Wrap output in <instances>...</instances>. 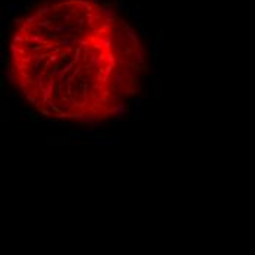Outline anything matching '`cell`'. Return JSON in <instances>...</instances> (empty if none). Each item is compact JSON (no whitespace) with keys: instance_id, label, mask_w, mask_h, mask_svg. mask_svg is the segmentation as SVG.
Listing matches in <instances>:
<instances>
[{"instance_id":"obj_7","label":"cell","mask_w":255,"mask_h":255,"mask_svg":"<svg viewBox=\"0 0 255 255\" xmlns=\"http://www.w3.org/2000/svg\"><path fill=\"white\" fill-rule=\"evenodd\" d=\"M24 113H25V114L28 116V118H30V119H32L34 122H41L40 119H37V118H35V113H34V111H31V110H25Z\"/></svg>"},{"instance_id":"obj_4","label":"cell","mask_w":255,"mask_h":255,"mask_svg":"<svg viewBox=\"0 0 255 255\" xmlns=\"http://www.w3.org/2000/svg\"><path fill=\"white\" fill-rule=\"evenodd\" d=\"M21 9H24V5H19V3H10L8 6V13L9 15H13L15 12L21 10Z\"/></svg>"},{"instance_id":"obj_16","label":"cell","mask_w":255,"mask_h":255,"mask_svg":"<svg viewBox=\"0 0 255 255\" xmlns=\"http://www.w3.org/2000/svg\"><path fill=\"white\" fill-rule=\"evenodd\" d=\"M34 2V0H24V6H28V5H31Z\"/></svg>"},{"instance_id":"obj_9","label":"cell","mask_w":255,"mask_h":255,"mask_svg":"<svg viewBox=\"0 0 255 255\" xmlns=\"http://www.w3.org/2000/svg\"><path fill=\"white\" fill-rule=\"evenodd\" d=\"M54 126H57V128H60V129H69V128H71V125H69V123H65V122H57Z\"/></svg>"},{"instance_id":"obj_2","label":"cell","mask_w":255,"mask_h":255,"mask_svg":"<svg viewBox=\"0 0 255 255\" xmlns=\"http://www.w3.org/2000/svg\"><path fill=\"white\" fill-rule=\"evenodd\" d=\"M96 147H116L118 145V136H106V135H96L94 138Z\"/></svg>"},{"instance_id":"obj_11","label":"cell","mask_w":255,"mask_h":255,"mask_svg":"<svg viewBox=\"0 0 255 255\" xmlns=\"http://www.w3.org/2000/svg\"><path fill=\"white\" fill-rule=\"evenodd\" d=\"M89 126H92V128H101V126H104V123L103 122H100V120H94Z\"/></svg>"},{"instance_id":"obj_10","label":"cell","mask_w":255,"mask_h":255,"mask_svg":"<svg viewBox=\"0 0 255 255\" xmlns=\"http://www.w3.org/2000/svg\"><path fill=\"white\" fill-rule=\"evenodd\" d=\"M157 52H163L164 50V41H163V38H161L158 43H157V49H155Z\"/></svg>"},{"instance_id":"obj_1","label":"cell","mask_w":255,"mask_h":255,"mask_svg":"<svg viewBox=\"0 0 255 255\" xmlns=\"http://www.w3.org/2000/svg\"><path fill=\"white\" fill-rule=\"evenodd\" d=\"M69 136L71 138H76V140H94L96 138V128H75L71 131V133H69Z\"/></svg>"},{"instance_id":"obj_5","label":"cell","mask_w":255,"mask_h":255,"mask_svg":"<svg viewBox=\"0 0 255 255\" xmlns=\"http://www.w3.org/2000/svg\"><path fill=\"white\" fill-rule=\"evenodd\" d=\"M114 6L118 9V12H123V9H128V5L125 3V0H116Z\"/></svg>"},{"instance_id":"obj_13","label":"cell","mask_w":255,"mask_h":255,"mask_svg":"<svg viewBox=\"0 0 255 255\" xmlns=\"http://www.w3.org/2000/svg\"><path fill=\"white\" fill-rule=\"evenodd\" d=\"M0 88H2V91L5 89V76H2V79H0Z\"/></svg>"},{"instance_id":"obj_12","label":"cell","mask_w":255,"mask_h":255,"mask_svg":"<svg viewBox=\"0 0 255 255\" xmlns=\"http://www.w3.org/2000/svg\"><path fill=\"white\" fill-rule=\"evenodd\" d=\"M141 32H142L144 37H148V35L151 34V28H144V27H142V28H141Z\"/></svg>"},{"instance_id":"obj_15","label":"cell","mask_w":255,"mask_h":255,"mask_svg":"<svg viewBox=\"0 0 255 255\" xmlns=\"http://www.w3.org/2000/svg\"><path fill=\"white\" fill-rule=\"evenodd\" d=\"M15 101H16V106H18V107H21V106H22V98H16Z\"/></svg>"},{"instance_id":"obj_8","label":"cell","mask_w":255,"mask_h":255,"mask_svg":"<svg viewBox=\"0 0 255 255\" xmlns=\"http://www.w3.org/2000/svg\"><path fill=\"white\" fill-rule=\"evenodd\" d=\"M47 104H49V107H50L53 111H56V114H57V113H60V107H57L56 104H53V101H52V100H49V101H47Z\"/></svg>"},{"instance_id":"obj_14","label":"cell","mask_w":255,"mask_h":255,"mask_svg":"<svg viewBox=\"0 0 255 255\" xmlns=\"http://www.w3.org/2000/svg\"><path fill=\"white\" fill-rule=\"evenodd\" d=\"M9 98H13V100H16L18 97H16V94H15L13 91H9Z\"/></svg>"},{"instance_id":"obj_3","label":"cell","mask_w":255,"mask_h":255,"mask_svg":"<svg viewBox=\"0 0 255 255\" xmlns=\"http://www.w3.org/2000/svg\"><path fill=\"white\" fill-rule=\"evenodd\" d=\"M128 9L133 12V16L136 18L138 24H141V6L140 5H128Z\"/></svg>"},{"instance_id":"obj_6","label":"cell","mask_w":255,"mask_h":255,"mask_svg":"<svg viewBox=\"0 0 255 255\" xmlns=\"http://www.w3.org/2000/svg\"><path fill=\"white\" fill-rule=\"evenodd\" d=\"M141 107H142V98H136L133 101V109L136 113H141Z\"/></svg>"}]
</instances>
